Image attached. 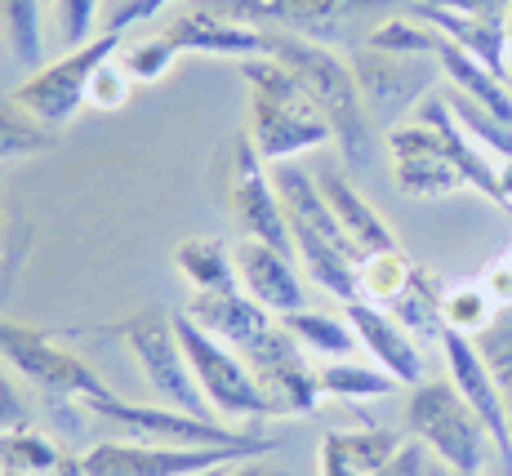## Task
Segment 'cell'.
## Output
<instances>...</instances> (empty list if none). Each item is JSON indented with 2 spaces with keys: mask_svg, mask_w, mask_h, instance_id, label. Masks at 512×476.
<instances>
[{
  "mask_svg": "<svg viewBox=\"0 0 512 476\" xmlns=\"http://www.w3.org/2000/svg\"><path fill=\"white\" fill-rule=\"evenodd\" d=\"M32 423V410H27V396L18 392V374L0 361V432L9 428H23Z\"/></svg>",
  "mask_w": 512,
  "mask_h": 476,
  "instance_id": "obj_38",
  "label": "cell"
},
{
  "mask_svg": "<svg viewBox=\"0 0 512 476\" xmlns=\"http://www.w3.org/2000/svg\"><path fill=\"white\" fill-rule=\"evenodd\" d=\"M0 476H85L81 454H67L36 423L0 432Z\"/></svg>",
  "mask_w": 512,
  "mask_h": 476,
  "instance_id": "obj_23",
  "label": "cell"
},
{
  "mask_svg": "<svg viewBox=\"0 0 512 476\" xmlns=\"http://www.w3.org/2000/svg\"><path fill=\"white\" fill-rule=\"evenodd\" d=\"M263 58L281 63L299 81L303 94L321 107V116L334 130V143L348 156V165H366L374 156V121L366 112V98H361L348 58L334 45H321L312 36H290V32H268Z\"/></svg>",
  "mask_w": 512,
  "mask_h": 476,
  "instance_id": "obj_2",
  "label": "cell"
},
{
  "mask_svg": "<svg viewBox=\"0 0 512 476\" xmlns=\"http://www.w3.org/2000/svg\"><path fill=\"white\" fill-rule=\"evenodd\" d=\"M321 379V396H334V401H379V396H392L401 388L383 365H357V361H326L317 370Z\"/></svg>",
  "mask_w": 512,
  "mask_h": 476,
  "instance_id": "obj_28",
  "label": "cell"
},
{
  "mask_svg": "<svg viewBox=\"0 0 512 476\" xmlns=\"http://www.w3.org/2000/svg\"><path fill=\"white\" fill-rule=\"evenodd\" d=\"M477 347L486 352L490 370H495L499 396H504V410H508V423H512V312L508 316H495V325L481 334Z\"/></svg>",
  "mask_w": 512,
  "mask_h": 476,
  "instance_id": "obj_35",
  "label": "cell"
},
{
  "mask_svg": "<svg viewBox=\"0 0 512 476\" xmlns=\"http://www.w3.org/2000/svg\"><path fill=\"white\" fill-rule=\"evenodd\" d=\"M388 161L392 178L406 196H455L472 187V192L490 196L504 205V183H499V161L481 152L455 121L446 94H432L415 112V121L392 125L388 130Z\"/></svg>",
  "mask_w": 512,
  "mask_h": 476,
  "instance_id": "obj_1",
  "label": "cell"
},
{
  "mask_svg": "<svg viewBox=\"0 0 512 476\" xmlns=\"http://www.w3.org/2000/svg\"><path fill=\"white\" fill-rule=\"evenodd\" d=\"M187 316H192L201 330H210L214 339H223L236 352H250L254 343H263L272 330H277L281 316H272L268 307H259L245 290L232 294H192L187 303Z\"/></svg>",
  "mask_w": 512,
  "mask_h": 476,
  "instance_id": "obj_20",
  "label": "cell"
},
{
  "mask_svg": "<svg viewBox=\"0 0 512 476\" xmlns=\"http://www.w3.org/2000/svg\"><path fill=\"white\" fill-rule=\"evenodd\" d=\"M228 214L245 241H263V245H277V250L294 254L290 223H285L277 183H272V165L254 152V143L245 134L232 138V147H228Z\"/></svg>",
  "mask_w": 512,
  "mask_h": 476,
  "instance_id": "obj_13",
  "label": "cell"
},
{
  "mask_svg": "<svg viewBox=\"0 0 512 476\" xmlns=\"http://www.w3.org/2000/svg\"><path fill=\"white\" fill-rule=\"evenodd\" d=\"M317 183H321V196L330 201L334 218H339V227H343V236H348L357 263L370 259V254H379V250H397V245H401L397 232L383 223L379 210H374L366 196L357 192V183H352V178L343 174L339 165H326V170H317Z\"/></svg>",
  "mask_w": 512,
  "mask_h": 476,
  "instance_id": "obj_21",
  "label": "cell"
},
{
  "mask_svg": "<svg viewBox=\"0 0 512 476\" xmlns=\"http://www.w3.org/2000/svg\"><path fill=\"white\" fill-rule=\"evenodd\" d=\"M121 41H125V32H103V36H94L90 45L67 49L58 63H45L41 72L27 76V81L14 89V98L36 116V121L58 134L85 103H90L94 72L107 63V58L121 54Z\"/></svg>",
  "mask_w": 512,
  "mask_h": 476,
  "instance_id": "obj_11",
  "label": "cell"
},
{
  "mask_svg": "<svg viewBox=\"0 0 512 476\" xmlns=\"http://www.w3.org/2000/svg\"><path fill=\"white\" fill-rule=\"evenodd\" d=\"M85 414L112 423L134 441H156V445H183V450H272L259 436L232 428L223 419H201V414L174 410V405H134L121 401L116 392L94 396V401L81 405Z\"/></svg>",
  "mask_w": 512,
  "mask_h": 476,
  "instance_id": "obj_8",
  "label": "cell"
},
{
  "mask_svg": "<svg viewBox=\"0 0 512 476\" xmlns=\"http://www.w3.org/2000/svg\"><path fill=\"white\" fill-rule=\"evenodd\" d=\"M232 259H236V276H241V290L259 307H268L272 316H290L299 307H308V285H303L299 267H294V254L241 236L232 245Z\"/></svg>",
  "mask_w": 512,
  "mask_h": 476,
  "instance_id": "obj_17",
  "label": "cell"
},
{
  "mask_svg": "<svg viewBox=\"0 0 512 476\" xmlns=\"http://www.w3.org/2000/svg\"><path fill=\"white\" fill-rule=\"evenodd\" d=\"M41 5L45 0H0V32L18 67L41 72L45 67V32H41Z\"/></svg>",
  "mask_w": 512,
  "mask_h": 476,
  "instance_id": "obj_27",
  "label": "cell"
},
{
  "mask_svg": "<svg viewBox=\"0 0 512 476\" xmlns=\"http://www.w3.org/2000/svg\"><path fill=\"white\" fill-rule=\"evenodd\" d=\"M343 312H348V325L357 330L361 347L374 356V365H383V370H388L401 388H415V383H423V352H419L415 334H410L397 316L383 312V307H374V303H366V299L343 303Z\"/></svg>",
  "mask_w": 512,
  "mask_h": 476,
  "instance_id": "obj_19",
  "label": "cell"
},
{
  "mask_svg": "<svg viewBox=\"0 0 512 476\" xmlns=\"http://www.w3.org/2000/svg\"><path fill=\"white\" fill-rule=\"evenodd\" d=\"M241 81L250 94V121H245V138L268 165L299 161V156L317 152V147L334 143L330 121L321 107L299 89L290 72L272 58H245Z\"/></svg>",
  "mask_w": 512,
  "mask_h": 476,
  "instance_id": "obj_3",
  "label": "cell"
},
{
  "mask_svg": "<svg viewBox=\"0 0 512 476\" xmlns=\"http://www.w3.org/2000/svg\"><path fill=\"white\" fill-rule=\"evenodd\" d=\"M415 272H419V263L410 259L401 245H397V250L370 254V259L357 263V299H366V303H374V307H383V312H388V307L410 290Z\"/></svg>",
  "mask_w": 512,
  "mask_h": 476,
  "instance_id": "obj_26",
  "label": "cell"
},
{
  "mask_svg": "<svg viewBox=\"0 0 512 476\" xmlns=\"http://www.w3.org/2000/svg\"><path fill=\"white\" fill-rule=\"evenodd\" d=\"M174 267L192 294H232L241 290V276H236V259L223 241H210V236H187V241L174 250Z\"/></svg>",
  "mask_w": 512,
  "mask_h": 476,
  "instance_id": "obj_24",
  "label": "cell"
},
{
  "mask_svg": "<svg viewBox=\"0 0 512 476\" xmlns=\"http://www.w3.org/2000/svg\"><path fill=\"white\" fill-rule=\"evenodd\" d=\"M508 72H512V9H508Z\"/></svg>",
  "mask_w": 512,
  "mask_h": 476,
  "instance_id": "obj_45",
  "label": "cell"
},
{
  "mask_svg": "<svg viewBox=\"0 0 512 476\" xmlns=\"http://www.w3.org/2000/svg\"><path fill=\"white\" fill-rule=\"evenodd\" d=\"M174 330H179V343H183L187 361H192V374H196V383H201L205 401H210V410L219 414L223 423H236V419H241V423L277 419L268 392L259 388L250 361H245L236 347H228L223 339H214L210 330H201V325H196L187 312L174 316Z\"/></svg>",
  "mask_w": 512,
  "mask_h": 476,
  "instance_id": "obj_7",
  "label": "cell"
},
{
  "mask_svg": "<svg viewBox=\"0 0 512 476\" xmlns=\"http://www.w3.org/2000/svg\"><path fill=\"white\" fill-rule=\"evenodd\" d=\"M406 423L415 441L428 445V454L441 468L459 476H481L490 454L499 459L495 436L481 423V414L459 396L450 379H423L406 396Z\"/></svg>",
  "mask_w": 512,
  "mask_h": 476,
  "instance_id": "obj_6",
  "label": "cell"
},
{
  "mask_svg": "<svg viewBox=\"0 0 512 476\" xmlns=\"http://www.w3.org/2000/svg\"><path fill=\"white\" fill-rule=\"evenodd\" d=\"M490 325H495V299L486 294V285H455L441 294V330L481 339Z\"/></svg>",
  "mask_w": 512,
  "mask_h": 476,
  "instance_id": "obj_32",
  "label": "cell"
},
{
  "mask_svg": "<svg viewBox=\"0 0 512 476\" xmlns=\"http://www.w3.org/2000/svg\"><path fill=\"white\" fill-rule=\"evenodd\" d=\"M419 5L446 9V14H464V18H486V23H508L512 0H419Z\"/></svg>",
  "mask_w": 512,
  "mask_h": 476,
  "instance_id": "obj_39",
  "label": "cell"
},
{
  "mask_svg": "<svg viewBox=\"0 0 512 476\" xmlns=\"http://www.w3.org/2000/svg\"><path fill=\"white\" fill-rule=\"evenodd\" d=\"M481 285H486V294L495 299V307H512V263L508 259H499L495 267H490Z\"/></svg>",
  "mask_w": 512,
  "mask_h": 476,
  "instance_id": "obj_42",
  "label": "cell"
},
{
  "mask_svg": "<svg viewBox=\"0 0 512 476\" xmlns=\"http://www.w3.org/2000/svg\"><path fill=\"white\" fill-rule=\"evenodd\" d=\"M98 5H103V0H49V9H54V23H58V32H63V45L67 49H81V45L94 41Z\"/></svg>",
  "mask_w": 512,
  "mask_h": 476,
  "instance_id": "obj_36",
  "label": "cell"
},
{
  "mask_svg": "<svg viewBox=\"0 0 512 476\" xmlns=\"http://www.w3.org/2000/svg\"><path fill=\"white\" fill-rule=\"evenodd\" d=\"M432 476H459V472H450V468H441V463H432Z\"/></svg>",
  "mask_w": 512,
  "mask_h": 476,
  "instance_id": "obj_46",
  "label": "cell"
},
{
  "mask_svg": "<svg viewBox=\"0 0 512 476\" xmlns=\"http://www.w3.org/2000/svg\"><path fill=\"white\" fill-rule=\"evenodd\" d=\"M192 5L263 27V32L312 36L321 45H361L388 14L410 9V0H192Z\"/></svg>",
  "mask_w": 512,
  "mask_h": 476,
  "instance_id": "obj_5",
  "label": "cell"
},
{
  "mask_svg": "<svg viewBox=\"0 0 512 476\" xmlns=\"http://www.w3.org/2000/svg\"><path fill=\"white\" fill-rule=\"evenodd\" d=\"M348 63L374 125H397L406 112H419L441 81L437 58L383 54V49H370V45H352Z\"/></svg>",
  "mask_w": 512,
  "mask_h": 476,
  "instance_id": "obj_12",
  "label": "cell"
},
{
  "mask_svg": "<svg viewBox=\"0 0 512 476\" xmlns=\"http://www.w3.org/2000/svg\"><path fill=\"white\" fill-rule=\"evenodd\" d=\"M499 183H504V210L512 214V161H499Z\"/></svg>",
  "mask_w": 512,
  "mask_h": 476,
  "instance_id": "obj_44",
  "label": "cell"
},
{
  "mask_svg": "<svg viewBox=\"0 0 512 476\" xmlns=\"http://www.w3.org/2000/svg\"><path fill=\"white\" fill-rule=\"evenodd\" d=\"M268 450H183V445L156 441H98L81 454L85 476H210L232 463L259 459Z\"/></svg>",
  "mask_w": 512,
  "mask_h": 476,
  "instance_id": "obj_14",
  "label": "cell"
},
{
  "mask_svg": "<svg viewBox=\"0 0 512 476\" xmlns=\"http://www.w3.org/2000/svg\"><path fill=\"white\" fill-rule=\"evenodd\" d=\"M214 476H285V472L268 468V463H259V459H245V463H232V468H219Z\"/></svg>",
  "mask_w": 512,
  "mask_h": 476,
  "instance_id": "obj_43",
  "label": "cell"
},
{
  "mask_svg": "<svg viewBox=\"0 0 512 476\" xmlns=\"http://www.w3.org/2000/svg\"><path fill=\"white\" fill-rule=\"evenodd\" d=\"M374 476H432V463H428V445L423 441H401V450L392 454Z\"/></svg>",
  "mask_w": 512,
  "mask_h": 476,
  "instance_id": "obj_40",
  "label": "cell"
},
{
  "mask_svg": "<svg viewBox=\"0 0 512 476\" xmlns=\"http://www.w3.org/2000/svg\"><path fill=\"white\" fill-rule=\"evenodd\" d=\"M0 361L23 383H36L41 392L63 396V401H76V405L112 392L103 383V374L85 356H76L63 339H54L49 330H36V325L5 321V316H0Z\"/></svg>",
  "mask_w": 512,
  "mask_h": 476,
  "instance_id": "obj_10",
  "label": "cell"
},
{
  "mask_svg": "<svg viewBox=\"0 0 512 476\" xmlns=\"http://www.w3.org/2000/svg\"><path fill=\"white\" fill-rule=\"evenodd\" d=\"M272 183H277L285 223H290V241L303 272L326 294L352 303L357 299V254H352L330 201L321 196L317 174L303 170L299 161H285V165H272Z\"/></svg>",
  "mask_w": 512,
  "mask_h": 476,
  "instance_id": "obj_4",
  "label": "cell"
},
{
  "mask_svg": "<svg viewBox=\"0 0 512 476\" xmlns=\"http://www.w3.org/2000/svg\"><path fill=\"white\" fill-rule=\"evenodd\" d=\"M281 321H285V330L294 334V343H299L308 356H321V361H352V352L361 347L357 330L348 325V316L299 307V312L281 316Z\"/></svg>",
  "mask_w": 512,
  "mask_h": 476,
  "instance_id": "obj_25",
  "label": "cell"
},
{
  "mask_svg": "<svg viewBox=\"0 0 512 476\" xmlns=\"http://www.w3.org/2000/svg\"><path fill=\"white\" fill-rule=\"evenodd\" d=\"M58 143V134L41 125L14 94H0V161L14 156H41Z\"/></svg>",
  "mask_w": 512,
  "mask_h": 476,
  "instance_id": "obj_29",
  "label": "cell"
},
{
  "mask_svg": "<svg viewBox=\"0 0 512 476\" xmlns=\"http://www.w3.org/2000/svg\"><path fill=\"white\" fill-rule=\"evenodd\" d=\"M165 5H170V0H125V5L112 14V23H107V32H125V27H130V23H147V18H156Z\"/></svg>",
  "mask_w": 512,
  "mask_h": 476,
  "instance_id": "obj_41",
  "label": "cell"
},
{
  "mask_svg": "<svg viewBox=\"0 0 512 476\" xmlns=\"http://www.w3.org/2000/svg\"><path fill=\"white\" fill-rule=\"evenodd\" d=\"M161 32L179 45V54H210V58H236V63H245V58H263V49H268V32L263 27L236 23V18H223L205 5H187Z\"/></svg>",
  "mask_w": 512,
  "mask_h": 476,
  "instance_id": "obj_18",
  "label": "cell"
},
{
  "mask_svg": "<svg viewBox=\"0 0 512 476\" xmlns=\"http://www.w3.org/2000/svg\"><path fill=\"white\" fill-rule=\"evenodd\" d=\"M259 388L268 392L272 410L277 414H308L321 405V379L312 370V356L294 343V334L285 330V321H277V330L263 343H254L245 352Z\"/></svg>",
  "mask_w": 512,
  "mask_h": 476,
  "instance_id": "obj_15",
  "label": "cell"
},
{
  "mask_svg": "<svg viewBox=\"0 0 512 476\" xmlns=\"http://www.w3.org/2000/svg\"><path fill=\"white\" fill-rule=\"evenodd\" d=\"M397 450L401 436L392 428H330L321 436V476H374Z\"/></svg>",
  "mask_w": 512,
  "mask_h": 476,
  "instance_id": "obj_22",
  "label": "cell"
},
{
  "mask_svg": "<svg viewBox=\"0 0 512 476\" xmlns=\"http://www.w3.org/2000/svg\"><path fill=\"white\" fill-rule=\"evenodd\" d=\"M446 103H450V112H455V121L464 125V134L481 147V152H490L495 161H512V125L508 121H499L495 112H486V107L472 103V98L459 94V89H446Z\"/></svg>",
  "mask_w": 512,
  "mask_h": 476,
  "instance_id": "obj_31",
  "label": "cell"
},
{
  "mask_svg": "<svg viewBox=\"0 0 512 476\" xmlns=\"http://www.w3.org/2000/svg\"><path fill=\"white\" fill-rule=\"evenodd\" d=\"M481 476H486V472H481Z\"/></svg>",
  "mask_w": 512,
  "mask_h": 476,
  "instance_id": "obj_47",
  "label": "cell"
},
{
  "mask_svg": "<svg viewBox=\"0 0 512 476\" xmlns=\"http://www.w3.org/2000/svg\"><path fill=\"white\" fill-rule=\"evenodd\" d=\"M116 339L134 352L147 388L156 392V405H174V410L201 414V419H219L192 374V361H187L179 330H174V316H165L161 307H143L130 321L116 325Z\"/></svg>",
  "mask_w": 512,
  "mask_h": 476,
  "instance_id": "obj_9",
  "label": "cell"
},
{
  "mask_svg": "<svg viewBox=\"0 0 512 476\" xmlns=\"http://www.w3.org/2000/svg\"><path fill=\"white\" fill-rule=\"evenodd\" d=\"M361 45L370 49H383V54H410V58H437V45L441 36L432 32L423 18H415L410 9H401V14H388L379 27L366 36Z\"/></svg>",
  "mask_w": 512,
  "mask_h": 476,
  "instance_id": "obj_30",
  "label": "cell"
},
{
  "mask_svg": "<svg viewBox=\"0 0 512 476\" xmlns=\"http://www.w3.org/2000/svg\"><path fill=\"white\" fill-rule=\"evenodd\" d=\"M441 294H446V290L432 281L428 267H419L415 281H410V290L401 294L388 312L397 316L410 334H437V339H441Z\"/></svg>",
  "mask_w": 512,
  "mask_h": 476,
  "instance_id": "obj_33",
  "label": "cell"
},
{
  "mask_svg": "<svg viewBox=\"0 0 512 476\" xmlns=\"http://www.w3.org/2000/svg\"><path fill=\"white\" fill-rule=\"evenodd\" d=\"M441 352H446V365H450V383H455L459 396L481 414V423L495 436L499 472L512 476V423H508L504 396H499V383H495L486 352L477 347V339L455 334V330H441Z\"/></svg>",
  "mask_w": 512,
  "mask_h": 476,
  "instance_id": "obj_16",
  "label": "cell"
},
{
  "mask_svg": "<svg viewBox=\"0 0 512 476\" xmlns=\"http://www.w3.org/2000/svg\"><path fill=\"white\" fill-rule=\"evenodd\" d=\"M130 89H134V76L125 72V63L121 58H107V63L94 72V81H90V107L116 112V107H125Z\"/></svg>",
  "mask_w": 512,
  "mask_h": 476,
  "instance_id": "obj_37",
  "label": "cell"
},
{
  "mask_svg": "<svg viewBox=\"0 0 512 476\" xmlns=\"http://www.w3.org/2000/svg\"><path fill=\"white\" fill-rule=\"evenodd\" d=\"M116 58H121L125 72L134 76V85H152V81H161V76L174 67L179 45H174L165 32H156V36H147V41H134L125 54H116Z\"/></svg>",
  "mask_w": 512,
  "mask_h": 476,
  "instance_id": "obj_34",
  "label": "cell"
}]
</instances>
